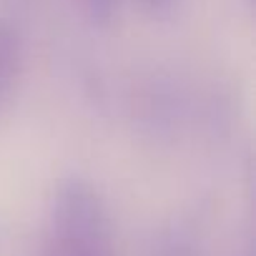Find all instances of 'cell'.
<instances>
[{"label": "cell", "mask_w": 256, "mask_h": 256, "mask_svg": "<svg viewBox=\"0 0 256 256\" xmlns=\"http://www.w3.org/2000/svg\"><path fill=\"white\" fill-rule=\"evenodd\" d=\"M10 60H13V48H10V38L0 33V90L8 83V73H10Z\"/></svg>", "instance_id": "obj_1"}]
</instances>
